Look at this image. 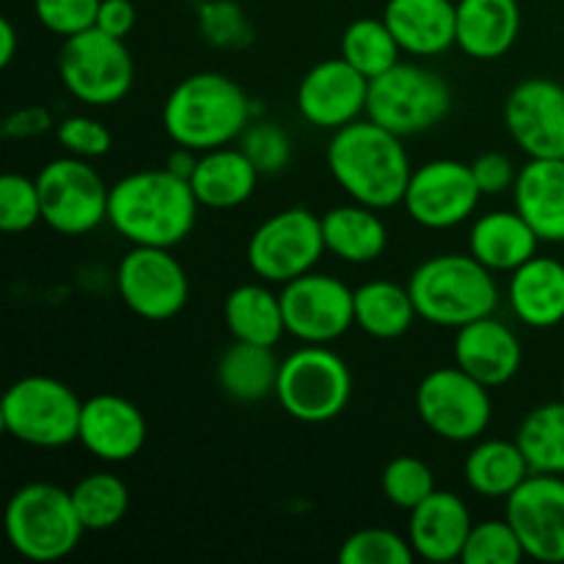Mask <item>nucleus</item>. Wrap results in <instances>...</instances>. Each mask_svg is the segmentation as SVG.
Returning <instances> with one entry per match:
<instances>
[{
  "instance_id": "1",
  "label": "nucleus",
  "mask_w": 564,
  "mask_h": 564,
  "mask_svg": "<svg viewBox=\"0 0 564 564\" xmlns=\"http://www.w3.org/2000/svg\"><path fill=\"white\" fill-rule=\"evenodd\" d=\"M198 207L191 182L169 169H143L110 185L108 220L130 246L174 248L196 226Z\"/></svg>"
},
{
  "instance_id": "2",
  "label": "nucleus",
  "mask_w": 564,
  "mask_h": 564,
  "mask_svg": "<svg viewBox=\"0 0 564 564\" xmlns=\"http://www.w3.org/2000/svg\"><path fill=\"white\" fill-rule=\"evenodd\" d=\"M328 169L350 202L391 209L405 198L413 174L402 138L378 121L356 119L336 130L328 143Z\"/></svg>"
},
{
  "instance_id": "3",
  "label": "nucleus",
  "mask_w": 564,
  "mask_h": 564,
  "mask_svg": "<svg viewBox=\"0 0 564 564\" xmlns=\"http://www.w3.org/2000/svg\"><path fill=\"white\" fill-rule=\"evenodd\" d=\"M253 105L237 80L220 72H196L171 88L163 105V130L176 147L209 152L240 141Z\"/></svg>"
},
{
  "instance_id": "4",
  "label": "nucleus",
  "mask_w": 564,
  "mask_h": 564,
  "mask_svg": "<svg viewBox=\"0 0 564 564\" xmlns=\"http://www.w3.org/2000/svg\"><path fill=\"white\" fill-rule=\"evenodd\" d=\"M419 319L438 328H463L499 306L494 270L471 253H438L419 264L408 281Z\"/></svg>"
},
{
  "instance_id": "5",
  "label": "nucleus",
  "mask_w": 564,
  "mask_h": 564,
  "mask_svg": "<svg viewBox=\"0 0 564 564\" xmlns=\"http://www.w3.org/2000/svg\"><path fill=\"white\" fill-rule=\"evenodd\" d=\"M6 538L28 562H58L80 543L86 527L72 501V490L53 482H28L6 505Z\"/></svg>"
},
{
  "instance_id": "6",
  "label": "nucleus",
  "mask_w": 564,
  "mask_h": 564,
  "mask_svg": "<svg viewBox=\"0 0 564 564\" xmlns=\"http://www.w3.org/2000/svg\"><path fill=\"white\" fill-rule=\"evenodd\" d=\"M83 402L75 391L47 375H28L6 389L0 422L14 441L36 449H61L80 435Z\"/></svg>"
},
{
  "instance_id": "7",
  "label": "nucleus",
  "mask_w": 564,
  "mask_h": 564,
  "mask_svg": "<svg viewBox=\"0 0 564 564\" xmlns=\"http://www.w3.org/2000/svg\"><path fill=\"white\" fill-rule=\"evenodd\" d=\"M350 397L352 372L330 347L303 345L281 361L275 400L295 422H330L350 405Z\"/></svg>"
},
{
  "instance_id": "8",
  "label": "nucleus",
  "mask_w": 564,
  "mask_h": 564,
  "mask_svg": "<svg viewBox=\"0 0 564 564\" xmlns=\"http://www.w3.org/2000/svg\"><path fill=\"white\" fill-rule=\"evenodd\" d=\"M452 110V88L438 72L397 64L369 80L367 116L400 138L433 130Z\"/></svg>"
},
{
  "instance_id": "9",
  "label": "nucleus",
  "mask_w": 564,
  "mask_h": 564,
  "mask_svg": "<svg viewBox=\"0 0 564 564\" xmlns=\"http://www.w3.org/2000/svg\"><path fill=\"white\" fill-rule=\"evenodd\" d=\"M58 75L77 102L108 108L132 91L135 61L124 39L110 36L94 25L64 39L58 53Z\"/></svg>"
},
{
  "instance_id": "10",
  "label": "nucleus",
  "mask_w": 564,
  "mask_h": 564,
  "mask_svg": "<svg viewBox=\"0 0 564 564\" xmlns=\"http://www.w3.org/2000/svg\"><path fill=\"white\" fill-rule=\"evenodd\" d=\"M416 411L424 427L452 444L479 441L494 419L490 389L460 367H438L416 389Z\"/></svg>"
},
{
  "instance_id": "11",
  "label": "nucleus",
  "mask_w": 564,
  "mask_h": 564,
  "mask_svg": "<svg viewBox=\"0 0 564 564\" xmlns=\"http://www.w3.org/2000/svg\"><path fill=\"white\" fill-rule=\"evenodd\" d=\"M323 253V218L306 207H290L257 226L248 240V268L268 284H286L312 273Z\"/></svg>"
},
{
  "instance_id": "12",
  "label": "nucleus",
  "mask_w": 564,
  "mask_h": 564,
  "mask_svg": "<svg viewBox=\"0 0 564 564\" xmlns=\"http://www.w3.org/2000/svg\"><path fill=\"white\" fill-rule=\"evenodd\" d=\"M36 185L42 220L58 235H88L108 220L110 187L88 160L72 154L50 160L36 174Z\"/></svg>"
},
{
  "instance_id": "13",
  "label": "nucleus",
  "mask_w": 564,
  "mask_h": 564,
  "mask_svg": "<svg viewBox=\"0 0 564 564\" xmlns=\"http://www.w3.org/2000/svg\"><path fill=\"white\" fill-rule=\"evenodd\" d=\"M116 290L135 317L165 323L187 306L191 281L171 248L132 246L116 270Z\"/></svg>"
},
{
  "instance_id": "14",
  "label": "nucleus",
  "mask_w": 564,
  "mask_h": 564,
  "mask_svg": "<svg viewBox=\"0 0 564 564\" xmlns=\"http://www.w3.org/2000/svg\"><path fill=\"white\" fill-rule=\"evenodd\" d=\"M286 334L303 345H330L356 325V290L325 273H306L281 290Z\"/></svg>"
},
{
  "instance_id": "15",
  "label": "nucleus",
  "mask_w": 564,
  "mask_h": 564,
  "mask_svg": "<svg viewBox=\"0 0 564 564\" xmlns=\"http://www.w3.org/2000/svg\"><path fill=\"white\" fill-rule=\"evenodd\" d=\"M479 198L471 165L444 158L413 169L402 207L424 229H452L471 218Z\"/></svg>"
},
{
  "instance_id": "16",
  "label": "nucleus",
  "mask_w": 564,
  "mask_h": 564,
  "mask_svg": "<svg viewBox=\"0 0 564 564\" xmlns=\"http://www.w3.org/2000/svg\"><path fill=\"white\" fill-rule=\"evenodd\" d=\"M505 127L527 158H564V86L551 77H529L505 102Z\"/></svg>"
},
{
  "instance_id": "17",
  "label": "nucleus",
  "mask_w": 564,
  "mask_h": 564,
  "mask_svg": "<svg viewBox=\"0 0 564 564\" xmlns=\"http://www.w3.org/2000/svg\"><path fill=\"white\" fill-rule=\"evenodd\" d=\"M505 501L507 521L521 538L529 560L564 562V477L529 474Z\"/></svg>"
},
{
  "instance_id": "18",
  "label": "nucleus",
  "mask_w": 564,
  "mask_h": 564,
  "mask_svg": "<svg viewBox=\"0 0 564 564\" xmlns=\"http://www.w3.org/2000/svg\"><path fill=\"white\" fill-rule=\"evenodd\" d=\"M369 77L345 58H325L303 75L295 102L303 119L317 130H341L367 113Z\"/></svg>"
},
{
  "instance_id": "19",
  "label": "nucleus",
  "mask_w": 564,
  "mask_h": 564,
  "mask_svg": "<svg viewBox=\"0 0 564 564\" xmlns=\"http://www.w3.org/2000/svg\"><path fill=\"white\" fill-rule=\"evenodd\" d=\"M77 441L97 460L127 463L147 444V419L127 397L97 394L83 402Z\"/></svg>"
},
{
  "instance_id": "20",
  "label": "nucleus",
  "mask_w": 564,
  "mask_h": 564,
  "mask_svg": "<svg viewBox=\"0 0 564 564\" xmlns=\"http://www.w3.org/2000/svg\"><path fill=\"white\" fill-rule=\"evenodd\" d=\"M455 364L488 389L510 383L523 364V347L516 330L494 314L463 325L455 334Z\"/></svg>"
},
{
  "instance_id": "21",
  "label": "nucleus",
  "mask_w": 564,
  "mask_h": 564,
  "mask_svg": "<svg viewBox=\"0 0 564 564\" xmlns=\"http://www.w3.org/2000/svg\"><path fill=\"white\" fill-rule=\"evenodd\" d=\"M471 527L474 521L466 501L452 490H435L411 510L408 540L419 560L435 564L455 562L463 556Z\"/></svg>"
},
{
  "instance_id": "22",
  "label": "nucleus",
  "mask_w": 564,
  "mask_h": 564,
  "mask_svg": "<svg viewBox=\"0 0 564 564\" xmlns=\"http://www.w3.org/2000/svg\"><path fill=\"white\" fill-rule=\"evenodd\" d=\"M383 20L402 53L419 58H433L457 44V3L452 0H389Z\"/></svg>"
},
{
  "instance_id": "23",
  "label": "nucleus",
  "mask_w": 564,
  "mask_h": 564,
  "mask_svg": "<svg viewBox=\"0 0 564 564\" xmlns=\"http://www.w3.org/2000/svg\"><path fill=\"white\" fill-rule=\"evenodd\" d=\"M512 204L540 242H564V158L534 160L518 169Z\"/></svg>"
},
{
  "instance_id": "24",
  "label": "nucleus",
  "mask_w": 564,
  "mask_h": 564,
  "mask_svg": "<svg viewBox=\"0 0 564 564\" xmlns=\"http://www.w3.org/2000/svg\"><path fill=\"white\" fill-rule=\"evenodd\" d=\"M510 308L523 325L538 330L564 323V264L554 257H532L510 273Z\"/></svg>"
},
{
  "instance_id": "25",
  "label": "nucleus",
  "mask_w": 564,
  "mask_h": 564,
  "mask_svg": "<svg viewBox=\"0 0 564 564\" xmlns=\"http://www.w3.org/2000/svg\"><path fill=\"white\" fill-rule=\"evenodd\" d=\"M540 237L529 220L512 209H496L474 220L468 231V253L494 273H512L538 257Z\"/></svg>"
},
{
  "instance_id": "26",
  "label": "nucleus",
  "mask_w": 564,
  "mask_h": 564,
  "mask_svg": "<svg viewBox=\"0 0 564 564\" xmlns=\"http://www.w3.org/2000/svg\"><path fill=\"white\" fill-rule=\"evenodd\" d=\"M521 33L518 0H457V47L477 61H496Z\"/></svg>"
},
{
  "instance_id": "27",
  "label": "nucleus",
  "mask_w": 564,
  "mask_h": 564,
  "mask_svg": "<svg viewBox=\"0 0 564 564\" xmlns=\"http://www.w3.org/2000/svg\"><path fill=\"white\" fill-rule=\"evenodd\" d=\"M259 176L240 147H220L198 154L191 187L202 207L235 209L253 196Z\"/></svg>"
},
{
  "instance_id": "28",
  "label": "nucleus",
  "mask_w": 564,
  "mask_h": 564,
  "mask_svg": "<svg viewBox=\"0 0 564 564\" xmlns=\"http://www.w3.org/2000/svg\"><path fill=\"white\" fill-rule=\"evenodd\" d=\"M380 209L367 204H341L323 215L325 251L347 264H369L383 257L389 246V229H386Z\"/></svg>"
},
{
  "instance_id": "29",
  "label": "nucleus",
  "mask_w": 564,
  "mask_h": 564,
  "mask_svg": "<svg viewBox=\"0 0 564 564\" xmlns=\"http://www.w3.org/2000/svg\"><path fill=\"white\" fill-rule=\"evenodd\" d=\"M226 328L235 339L251 345L275 347L286 334L281 295L264 284H240L226 295L224 303Z\"/></svg>"
},
{
  "instance_id": "30",
  "label": "nucleus",
  "mask_w": 564,
  "mask_h": 564,
  "mask_svg": "<svg viewBox=\"0 0 564 564\" xmlns=\"http://www.w3.org/2000/svg\"><path fill=\"white\" fill-rule=\"evenodd\" d=\"M529 474L532 468H529L518 441H479L463 463V477H466L468 488L485 499H507L521 488Z\"/></svg>"
},
{
  "instance_id": "31",
  "label": "nucleus",
  "mask_w": 564,
  "mask_h": 564,
  "mask_svg": "<svg viewBox=\"0 0 564 564\" xmlns=\"http://www.w3.org/2000/svg\"><path fill=\"white\" fill-rule=\"evenodd\" d=\"M279 369L281 361L273 347L235 339L218 361V383L235 402H259L264 397H275Z\"/></svg>"
},
{
  "instance_id": "32",
  "label": "nucleus",
  "mask_w": 564,
  "mask_h": 564,
  "mask_svg": "<svg viewBox=\"0 0 564 564\" xmlns=\"http://www.w3.org/2000/svg\"><path fill=\"white\" fill-rule=\"evenodd\" d=\"M416 317L411 290L397 281L375 279L356 290V325L372 339H400Z\"/></svg>"
},
{
  "instance_id": "33",
  "label": "nucleus",
  "mask_w": 564,
  "mask_h": 564,
  "mask_svg": "<svg viewBox=\"0 0 564 564\" xmlns=\"http://www.w3.org/2000/svg\"><path fill=\"white\" fill-rule=\"evenodd\" d=\"M532 474L564 477V400L545 402L523 416L516 435Z\"/></svg>"
},
{
  "instance_id": "34",
  "label": "nucleus",
  "mask_w": 564,
  "mask_h": 564,
  "mask_svg": "<svg viewBox=\"0 0 564 564\" xmlns=\"http://www.w3.org/2000/svg\"><path fill=\"white\" fill-rule=\"evenodd\" d=\"M339 55L350 66H356L364 77L375 80L391 66L400 64L402 47L394 39L391 28L386 20H375V17H361V20L350 22L347 31L341 33V47Z\"/></svg>"
},
{
  "instance_id": "35",
  "label": "nucleus",
  "mask_w": 564,
  "mask_h": 564,
  "mask_svg": "<svg viewBox=\"0 0 564 564\" xmlns=\"http://www.w3.org/2000/svg\"><path fill=\"white\" fill-rule=\"evenodd\" d=\"M72 501L86 532H108L130 510V488L110 471H94L72 488Z\"/></svg>"
},
{
  "instance_id": "36",
  "label": "nucleus",
  "mask_w": 564,
  "mask_h": 564,
  "mask_svg": "<svg viewBox=\"0 0 564 564\" xmlns=\"http://www.w3.org/2000/svg\"><path fill=\"white\" fill-rule=\"evenodd\" d=\"M380 488H383V496L389 499L391 507L405 512H411L413 507H419L427 496H433L438 490L435 488L433 468L413 455L394 457L383 468Z\"/></svg>"
},
{
  "instance_id": "37",
  "label": "nucleus",
  "mask_w": 564,
  "mask_h": 564,
  "mask_svg": "<svg viewBox=\"0 0 564 564\" xmlns=\"http://www.w3.org/2000/svg\"><path fill=\"white\" fill-rule=\"evenodd\" d=\"M413 560L416 551L411 540L380 527L358 529L339 549L341 564H411Z\"/></svg>"
},
{
  "instance_id": "38",
  "label": "nucleus",
  "mask_w": 564,
  "mask_h": 564,
  "mask_svg": "<svg viewBox=\"0 0 564 564\" xmlns=\"http://www.w3.org/2000/svg\"><path fill=\"white\" fill-rule=\"evenodd\" d=\"M523 556L527 551L521 538L505 518V521L474 523L460 560L466 564H518Z\"/></svg>"
},
{
  "instance_id": "39",
  "label": "nucleus",
  "mask_w": 564,
  "mask_h": 564,
  "mask_svg": "<svg viewBox=\"0 0 564 564\" xmlns=\"http://www.w3.org/2000/svg\"><path fill=\"white\" fill-rule=\"evenodd\" d=\"M39 220H42V196L36 180L6 174L0 180V229L6 235H22Z\"/></svg>"
},
{
  "instance_id": "40",
  "label": "nucleus",
  "mask_w": 564,
  "mask_h": 564,
  "mask_svg": "<svg viewBox=\"0 0 564 564\" xmlns=\"http://www.w3.org/2000/svg\"><path fill=\"white\" fill-rule=\"evenodd\" d=\"M240 149L259 174H281L292 158L290 135L273 121H251L240 135Z\"/></svg>"
},
{
  "instance_id": "41",
  "label": "nucleus",
  "mask_w": 564,
  "mask_h": 564,
  "mask_svg": "<svg viewBox=\"0 0 564 564\" xmlns=\"http://www.w3.org/2000/svg\"><path fill=\"white\" fill-rule=\"evenodd\" d=\"M198 28H202L204 39L215 47L235 50L251 42V25H248L246 14L231 0H209L198 9Z\"/></svg>"
},
{
  "instance_id": "42",
  "label": "nucleus",
  "mask_w": 564,
  "mask_h": 564,
  "mask_svg": "<svg viewBox=\"0 0 564 564\" xmlns=\"http://www.w3.org/2000/svg\"><path fill=\"white\" fill-rule=\"evenodd\" d=\"M55 141L72 158L97 160L105 158L113 147V135L102 121L91 116H66L55 124Z\"/></svg>"
},
{
  "instance_id": "43",
  "label": "nucleus",
  "mask_w": 564,
  "mask_h": 564,
  "mask_svg": "<svg viewBox=\"0 0 564 564\" xmlns=\"http://www.w3.org/2000/svg\"><path fill=\"white\" fill-rule=\"evenodd\" d=\"M102 0H33V14L55 36H75L97 25Z\"/></svg>"
},
{
  "instance_id": "44",
  "label": "nucleus",
  "mask_w": 564,
  "mask_h": 564,
  "mask_svg": "<svg viewBox=\"0 0 564 564\" xmlns=\"http://www.w3.org/2000/svg\"><path fill=\"white\" fill-rule=\"evenodd\" d=\"M474 180H477L482 196H499L516 187L518 169L512 160L501 152H485L471 163Z\"/></svg>"
},
{
  "instance_id": "45",
  "label": "nucleus",
  "mask_w": 564,
  "mask_h": 564,
  "mask_svg": "<svg viewBox=\"0 0 564 564\" xmlns=\"http://www.w3.org/2000/svg\"><path fill=\"white\" fill-rule=\"evenodd\" d=\"M50 127H55L50 110L39 108V105H28V108H20L11 116H6L3 135L17 138V141H25V138L42 135V132H47Z\"/></svg>"
},
{
  "instance_id": "46",
  "label": "nucleus",
  "mask_w": 564,
  "mask_h": 564,
  "mask_svg": "<svg viewBox=\"0 0 564 564\" xmlns=\"http://www.w3.org/2000/svg\"><path fill=\"white\" fill-rule=\"evenodd\" d=\"M97 28L110 33V36H130L132 28H135V6H132V0H102L99 3Z\"/></svg>"
},
{
  "instance_id": "47",
  "label": "nucleus",
  "mask_w": 564,
  "mask_h": 564,
  "mask_svg": "<svg viewBox=\"0 0 564 564\" xmlns=\"http://www.w3.org/2000/svg\"><path fill=\"white\" fill-rule=\"evenodd\" d=\"M198 154L196 149H187V147H176L174 152L169 154V160H165V169L174 171L176 176H182V180L191 182L193 171H196V163H198Z\"/></svg>"
},
{
  "instance_id": "48",
  "label": "nucleus",
  "mask_w": 564,
  "mask_h": 564,
  "mask_svg": "<svg viewBox=\"0 0 564 564\" xmlns=\"http://www.w3.org/2000/svg\"><path fill=\"white\" fill-rule=\"evenodd\" d=\"M17 53V28L11 25L9 17L0 20V66H9Z\"/></svg>"
},
{
  "instance_id": "49",
  "label": "nucleus",
  "mask_w": 564,
  "mask_h": 564,
  "mask_svg": "<svg viewBox=\"0 0 564 564\" xmlns=\"http://www.w3.org/2000/svg\"><path fill=\"white\" fill-rule=\"evenodd\" d=\"M562 400H564V372H562Z\"/></svg>"
}]
</instances>
